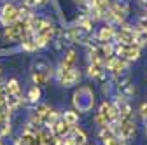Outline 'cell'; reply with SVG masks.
<instances>
[{"instance_id":"1","label":"cell","mask_w":147,"mask_h":145,"mask_svg":"<svg viewBox=\"0 0 147 145\" xmlns=\"http://www.w3.org/2000/svg\"><path fill=\"white\" fill-rule=\"evenodd\" d=\"M96 98H95V91L89 86H79L72 95V105L74 110L79 114H89L95 108Z\"/></svg>"},{"instance_id":"19","label":"cell","mask_w":147,"mask_h":145,"mask_svg":"<svg viewBox=\"0 0 147 145\" xmlns=\"http://www.w3.org/2000/svg\"><path fill=\"white\" fill-rule=\"evenodd\" d=\"M61 145H77V142H76V138H74L72 135H67V136H63Z\"/></svg>"},{"instance_id":"3","label":"cell","mask_w":147,"mask_h":145,"mask_svg":"<svg viewBox=\"0 0 147 145\" xmlns=\"http://www.w3.org/2000/svg\"><path fill=\"white\" fill-rule=\"evenodd\" d=\"M54 79L58 81L60 86L63 87H72V86H77L81 84V79H82V72L76 66H72L70 70H54Z\"/></svg>"},{"instance_id":"22","label":"cell","mask_w":147,"mask_h":145,"mask_svg":"<svg viewBox=\"0 0 147 145\" xmlns=\"http://www.w3.org/2000/svg\"><path fill=\"white\" fill-rule=\"evenodd\" d=\"M116 145H126V142H123V140H117V142H116Z\"/></svg>"},{"instance_id":"8","label":"cell","mask_w":147,"mask_h":145,"mask_svg":"<svg viewBox=\"0 0 147 145\" xmlns=\"http://www.w3.org/2000/svg\"><path fill=\"white\" fill-rule=\"evenodd\" d=\"M77 65V52H76V49H67L65 51V54H63V58H61V61H60V65H58V70H70L72 66H76Z\"/></svg>"},{"instance_id":"25","label":"cell","mask_w":147,"mask_h":145,"mask_svg":"<svg viewBox=\"0 0 147 145\" xmlns=\"http://www.w3.org/2000/svg\"><path fill=\"white\" fill-rule=\"evenodd\" d=\"M0 75H2V66H0Z\"/></svg>"},{"instance_id":"13","label":"cell","mask_w":147,"mask_h":145,"mask_svg":"<svg viewBox=\"0 0 147 145\" xmlns=\"http://www.w3.org/2000/svg\"><path fill=\"white\" fill-rule=\"evenodd\" d=\"M61 121L67 124V126H77L79 124V119H81V114L79 112H76V110H65V112H61Z\"/></svg>"},{"instance_id":"17","label":"cell","mask_w":147,"mask_h":145,"mask_svg":"<svg viewBox=\"0 0 147 145\" xmlns=\"http://www.w3.org/2000/svg\"><path fill=\"white\" fill-rule=\"evenodd\" d=\"M119 119H128V117H133V108L130 105V101H124L119 108Z\"/></svg>"},{"instance_id":"9","label":"cell","mask_w":147,"mask_h":145,"mask_svg":"<svg viewBox=\"0 0 147 145\" xmlns=\"http://www.w3.org/2000/svg\"><path fill=\"white\" fill-rule=\"evenodd\" d=\"M116 44H124V46H130L135 44V28L133 30H117L116 32V37H114Z\"/></svg>"},{"instance_id":"2","label":"cell","mask_w":147,"mask_h":145,"mask_svg":"<svg viewBox=\"0 0 147 145\" xmlns=\"http://www.w3.org/2000/svg\"><path fill=\"white\" fill-rule=\"evenodd\" d=\"M53 77H54V68L51 66L49 61L40 58L33 63V66H32V82L35 86H39V87L47 86V82Z\"/></svg>"},{"instance_id":"18","label":"cell","mask_w":147,"mask_h":145,"mask_svg":"<svg viewBox=\"0 0 147 145\" xmlns=\"http://www.w3.org/2000/svg\"><path fill=\"white\" fill-rule=\"evenodd\" d=\"M93 122L98 126V130H100V128H105V126H109V124L105 122V119H103L98 112H95V115H93Z\"/></svg>"},{"instance_id":"11","label":"cell","mask_w":147,"mask_h":145,"mask_svg":"<svg viewBox=\"0 0 147 145\" xmlns=\"http://www.w3.org/2000/svg\"><path fill=\"white\" fill-rule=\"evenodd\" d=\"M4 86H5V95H11V96H21V95H23V93H21L20 81H18L16 77H12V79L5 81V82H4Z\"/></svg>"},{"instance_id":"26","label":"cell","mask_w":147,"mask_h":145,"mask_svg":"<svg viewBox=\"0 0 147 145\" xmlns=\"http://www.w3.org/2000/svg\"><path fill=\"white\" fill-rule=\"evenodd\" d=\"M0 145H4V143H2V138H0Z\"/></svg>"},{"instance_id":"14","label":"cell","mask_w":147,"mask_h":145,"mask_svg":"<svg viewBox=\"0 0 147 145\" xmlns=\"http://www.w3.org/2000/svg\"><path fill=\"white\" fill-rule=\"evenodd\" d=\"M70 135L76 138L77 145H86L88 143V133L81 128V126H72V128H70Z\"/></svg>"},{"instance_id":"21","label":"cell","mask_w":147,"mask_h":145,"mask_svg":"<svg viewBox=\"0 0 147 145\" xmlns=\"http://www.w3.org/2000/svg\"><path fill=\"white\" fill-rule=\"evenodd\" d=\"M79 7H84V5H88V0H74Z\"/></svg>"},{"instance_id":"4","label":"cell","mask_w":147,"mask_h":145,"mask_svg":"<svg viewBox=\"0 0 147 145\" xmlns=\"http://www.w3.org/2000/svg\"><path fill=\"white\" fill-rule=\"evenodd\" d=\"M114 56L117 58H124L126 61H137L140 60L142 56V49L135 44H130V46H124V44H114Z\"/></svg>"},{"instance_id":"6","label":"cell","mask_w":147,"mask_h":145,"mask_svg":"<svg viewBox=\"0 0 147 145\" xmlns=\"http://www.w3.org/2000/svg\"><path fill=\"white\" fill-rule=\"evenodd\" d=\"M18 21V7L12 2H5L2 7H0V23L4 26L12 25Z\"/></svg>"},{"instance_id":"20","label":"cell","mask_w":147,"mask_h":145,"mask_svg":"<svg viewBox=\"0 0 147 145\" xmlns=\"http://www.w3.org/2000/svg\"><path fill=\"white\" fill-rule=\"evenodd\" d=\"M61 136H56V135H53L51 136V145H61Z\"/></svg>"},{"instance_id":"16","label":"cell","mask_w":147,"mask_h":145,"mask_svg":"<svg viewBox=\"0 0 147 145\" xmlns=\"http://www.w3.org/2000/svg\"><path fill=\"white\" fill-rule=\"evenodd\" d=\"M102 72H105L102 65H96V63H88L86 75H88L89 79H98V75L102 74Z\"/></svg>"},{"instance_id":"10","label":"cell","mask_w":147,"mask_h":145,"mask_svg":"<svg viewBox=\"0 0 147 145\" xmlns=\"http://www.w3.org/2000/svg\"><path fill=\"white\" fill-rule=\"evenodd\" d=\"M93 19H91V17L88 16V14H81L79 17H77V19L76 21H74V25H76V26H79L84 33H93Z\"/></svg>"},{"instance_id":"15","label":"cell","mask_w":147,"mask_h":145,"mask_svg":"<svg viewBox=\"0 0 147 145\" xmlns=\"http://www.w3.org/2000/svg\"><path fill=\"white\" fill-rule=\"evenodd\" d=\"M25 98H26V101H28V103H33V105H35V103H39V101H40V98H42V91H40V87H39V86H35V84H33V86H30Z\"/></svg>"},{"instance_id":"24","label":"cell","mask_w":147,"mask_h":145,"mask_svg":"<svg viewBox=\"0 0 147 145\" xmlns=\"http://www.w3.org/2000/svg\"><path fill=\"white\" fill-rule=\"evenodd\" d=\"M86 145H96V143H89V142H88V143H86Z\"/></svg>"},{"instance_id":"5","label":"cell","mask_w":147,"mask_h":145,"mask_svg":"<svg viewBox=\"0 0 147 145\" xmlns=\"http://www.w3.org/2000/svg\"><path fill=\"white\" fill-rule=\"evenodd\" d=\"M96 112L105 119L107 124L117 122V119H119V110H117V107L110 101V100H103V101L98 105V110H96Z\"/></svg>"},{"instance_id":"12","label":"cell","mask_w":147,"mask_h":145,"mask_svg":"<svg viewBox=\"0 0 147 145\" xmlns=\"http://www.w3.org/2000/svg\"><path fill=\"white\" fill-rule=\"evenodd\" d=\"M49 131H51V135H56V136H67V135H70V126H67L63 121H61V117L54 122L51 128H49Z\"/></svg>"},{"instance_id":"7","label":"cell","mask_w":147,"mask_h":145,"mask_svg":"<svg viewBox=\"0 0 147 145\" xmlns=\"http://www.w3.org/2000/svg\"><path fill=\"white\" fill-rule=\"evenodd\" d=\"M116 32H117V28H116L114 25L103 23V25L93 33V40H96V42H112L114 37H116Z\"/></svg>"},{"instance_id":"23","label":"cell","mask_w":147,"mask_h":145,"mask_svg":"<svg viewBox=\"0 0 147 145\" xmlns=\"http://www.w3.org/2000/svg\"><path fill=\"white\" fill-rule=\"evenodd\" d=\"M145 124V136H147V122H144Z\"/></svg>"}]
</instances>
